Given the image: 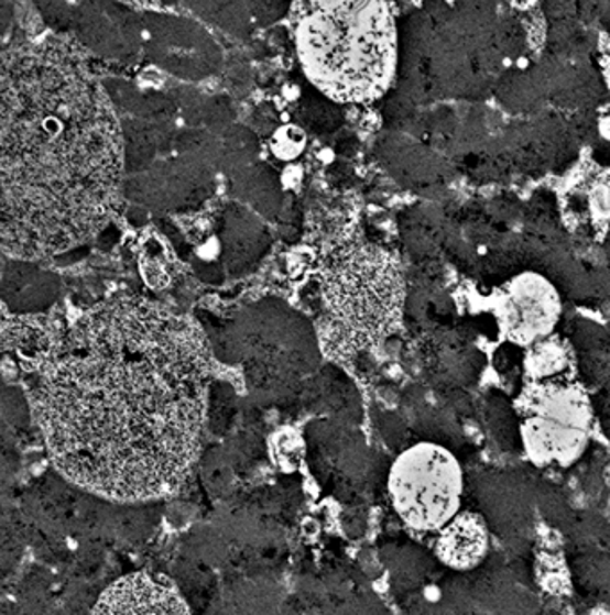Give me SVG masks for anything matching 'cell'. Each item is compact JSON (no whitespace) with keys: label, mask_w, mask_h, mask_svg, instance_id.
I'll use <instances>...</instances> for the list:
<instances>
[{"label":"cell","mask_w":610,"mask_h":615,"mask_svg":"<svg viewBox=\"0 0 610 615\" xmlns=\"http://www.w3.org/2000/svg\"><path fill=\"white\" fill-rule=\"evenodd\" d=\"M297 120L301 128L315 134L334 133L342 122L339 105L323 96L315 88H305L301 94L299 106H297Z\"/></svg>","instance_id":"obj_17"},{"label":"cell","mask_w":610,"mask_h":615,"mask_svg":"<svg viewBox=\"0 0 610 615\" xmlns=\"http://www.w3.org/2000/svg\"><path fill=\"white\" fill-rule=\"evenodd\" d=\"M62 337L59 334L57 339H53L51 331L40 320L31 317H13V320L6 317L2 328L4 358L13 356V363H20L29 372L39 374L48 358L53 356Z\"/></svg>","instance_id":"obj_15"},{"label":"cell","mask_w":610,"mask_h":615,"mask_svg":"<svg viewBox=\"0 0 610 615\" xmlns=\"http://www.w3.org/2000/svg\"><path fill=\"white\" fill-rule=\"evenodd\" d=\"M186 8L240 39L248 36L257 22L251 2H197V4H186Z\"/></svg>","instance_id":"obj_18"},{"label":"cell","mask_w":610,"mask_h":615,"mask_svg":"<svg viewBox=\"0 0 610 615\" xmlns=\"http://www.w3.org/2000/svg\"><path fill=\"white\" fill-rule=\"evenodd\" d=\"M62 283L53 272L34 263L6 257L2 265V297L17 314H34L53 305Z\"/></svg>","instance_id":"obj_14"},{"label":"cell","mask_w":610,"mask_h":615,"mask_svg":"<svg viewBox=\"0 0 610 615\" xmlns=\"http://www.w3.org/2000/svg\"><path fill=\"white\" fill-rule=\"evenodd\" d=\"M217 245L226 271L239 274L253 267L268 253L271 234L262 219L248 206L229 202L220 215Z\"/></svg>","instance_id":"obj_12"},{"label":"cell","mask_w":610,"mask_h":615,"mask_svg":"<svg viewBox=\"0 0 610 615\" xmlns=\"http://www.w3.org/2000/svg\"><path fill=\"white\" fill-rule=\"evenodd\" d=\"M142 51L183 81H200L222 67L219 43L196 20L182 14L143 13Z\"/></svg>","instance_id":"obj_8"},{"label":"cell","mask_w":610,"mask_h":615,"mask_svg":"<svg viewBox=\"0 0 610 615\" xmlns=\"http://www.w3.org/2000/svg\"><path fill=\"white\" fill-rule=\"evenodd\" d=\"M222 142L210 129H182L168 153L140 174L126 177L124 196L149 210L194 208L214 191Z\"/></svg>","instance_id":"obj_7"},{"label":"cell","mask_w":610,"mask_h":615,"mask_svg":"<svg viewBox=\"0 0 610 615\" xmlns=\"http://www.w3.org/2000/svg\"><path fill=\"white\" fill-rule=\"evenodd\" d=\"M491 551V529L478 512L462 510L432 539V553L444 568L469 572L480 568Z\"/></svg>","instance_id":"obj_13"},{"label":"cell","mask_w":610,"mask_h":615,"mask_svg":"<svg viewBox=\"0 0 610 615\" xmlns=\"http://www.w3.org/2000/svg\"><path fill=\"white\" fill-rule=\"evenodd\" d=\"M0 86V242L36 262L99 237L124 196L120 117L63 42L4 51Z\"/></svg>","instance_id":"obj_2"},{"label":"cell","mask_w":610,"mask_h":615,"mask_svg":"<svg viewBox=\"0 0 610 615\" xmlns=\"http://www.w3.org/2000/svg\"><path fill=\"white\" fill-rule=\"evenodd\" d=\"M254 20L260 25H269L282 19L286 11L291 10V6L285 2H251Z\"/></svg>","instance_id":"obj_21"},{"label":"cell","mask_w":610,"mask_h":615,"mask_svg":"<svg viewBox=\"0 0 610 615\" xmlns=\"http://www.w3.org/2000/svg\"><path fill=\"white\" fill-rule=\"evenodd\" d=\"M492 314L503 339L532 349L554 337L563 315V299L546 277L525 272L497 292Z\"/></svg>","instance_id":"obj_9"},{"label":"cell","mask_w":610,"mask_h":615,"mask_svg":"<svg viewBox=\"0 0 610 615\" xmlns=\"http://www.w3.org/2000/svg\"><path fill=\"white\" fill-rule=\"evenodd\" d=\"M386 491L401 523L412 534L434 539L464 510L466 472L451 449L425 440L397 454Z\"/></svg>","instance_id":"obj_6"},{"label":"cell","mask_w":610,"mask_h":615,"mask_svg":"<svg viewBox=\"0 0 610 615\" xmlns=\"http://www.w3.org/2000/svg\"><path fill=\"white\" fill-rule=\"evenodd\" d=\"M210 383V348L192 320L115 297L63 333L34 383V417L72 483L106 499H160L196 462Z\"/></svg>","instance_id":"obj_1"},{"label":"cell","mask_w":610,"mask_h":615,"mask_svg":"<svg viewBox=\"0 0 610 615\" xmlns=\"http://www.w3.org/2000/svg\"><path fill=\"white\" fill-rule=\"evenodd\" d=\"M292 25L306 79L335 105L372 102L391 90L400 62L391 4L301 2Z\"/></svg>","instance_id":"obj_3"},{"label":"cell","mask_w":610,"mask_h":615,"mask_svg":"<svg viewBox=\"0 0 610 615\" xmlns=\"http://www.w3.org/2000/svg\"><path fill=\"white\" fill-rule=\"evenodd\" d=\"M222 153H220V168L235 177L246 168L253 167L258 156V140L253 131L231 125L222 134Z\"/></svg>","instance_id":"obj_19"},{"label":"cell","mask_w":610,"mask_h":615,"mask_svg":"<svg viewBox=\"0 0 610 615\" xmlns=\"http://www.w3.org/2000/svg\"><path fill=\"white\" fill-rule=\"evenodd\" d=\"M521 448L540 469H571L595 431V410L568 345L557 337L530 349L525 383L514 400Z\"/></svg>","instance_id":"obj_5"},{"label":"cell","mask_w":610,"mask_h":615,"mask_svg":"<svg viewBox=\"0 0 610 615\" xmlns=\"http://www.w3.org/2000/svg\"><path fill=\"white\" fill-rule=\"evenodd\" d=\"M233 190L243 202H248L257 213L274 219L282 208V185L272 168L263 163H254L237 176L231 177Z\"/></svg>","instance_id":"obj_16"},{"label":"cell","mask_w":610,"mask_h":615,"mask_svg":"<svg viewBox=\"0 0 610 615\" xmlns=\"http://www.w3.org/2000/svg\"><path fill=\"white\" fill-rule=\"evenodd\" d=\"M320 334L326 351L348 358L396 331L405 279L394 254L372 243H348L320 268Z\"/></svg>","instance_id":"obj_4"},{"label":"cell","mask_w":610,"mask_h":615,"mask_svg":"<svg viewBox=\"0 0 610 615\" xmlns=\"http://www.w3.org/2000/svg\"><path fill=\"white\" fill-rule=\"evenodd\" d=\"M91 615L192 614L171 580L153 572H133L100 594Z\"/></svg>","instance_id":"obj_11"},{"label":"cell","mask_w":610,"mask_h":615,"mask_svg":"<svg viewBox=\"0 0 610 615\" xmlns=\"http://www.w3.org/2000/svg\"><path fill=\"white\" fill-rule=\"evenodd\" d=\"M303 147H305V129L288 125V128L277 129L272 136V153L282 157V160L296 157L303 151Z\"/></svg>","instance_id":"obj_20"},{"label":"cell","mask_w":610,"mask_h":615,"mask_svg":"<svg viewBox=\"0 0 610 615\" xmlns=\"http://www.w3.org/2000/svg\"><path fill=\"white\" fill-rule=\"evenodd\" d=\"M68 29L99 56L128 59L142 51V14L117 2L72 4Z\"/></svg>","instance_id":"obj_10"}]
</instances>
